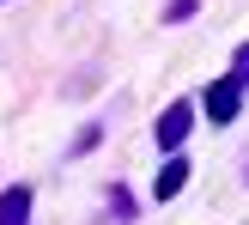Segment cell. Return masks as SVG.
<instances>
[{
    "label": "cell",
    "instance_id": "obj_2",
    "mask_svg": "<svg viewBox=\"0 0 249 225\" xmlns=\"http://www.w3.org/2000/svg\"><path fill=\"white\" fill-rule=\"evenodd\" d=\"M189 128H195V104H170L164 116H158V146L177 152V146L189 140Z\"/></svg>",
    "mask_w": 249,
    "mask_h": 225
},
{
    "label": "cell",
    "instance_id": "obj_4",
    "mask_svg": "<svg viewBox=\"0 0 249 225\" xmlns=\"http://www.w3.org/2000/svg\"><path fill=\"white\" fill-rule=\"evenodd\" d=\"M182 183H189V165H182V158H170V165L158 170V183H152V195H158V201H170V195H182Z\"/></svg>",
    "mask_w": 249,
    "mask_h": 225
},
{
    "label": "cell",
    "instance_id": "obj_3",
    "mask_svg": "<svg viewBox=\"0 0 249 225\" xmlns=\"http://www.w3.org/2000/svg\"><path fill=\"white\" fill-rule=\"evenodd\" d=\"M0 225H31V189H6L0 195Z\"/></svg>",
    "mask_w": 249,
    "mask_h": 225
},
{
    "label": "cell",
    "instance_id": "obj_5",
    "mask_svg": "<svg viewBox=\"0 0 249 225\" xmlns=\"http://www.w3.org/2000/svg\"><path fill=\"white\" fill-rule=\"evenodd\" d=\"M231 79H237V85H249V43L237 49V67H231Z\"/></svg>",
    "mask_w": 249,
    "mask_h": 225
},
{
    "label": "cell",
    "instance_id": "obj_1",
    "mask_svg": "<svg viewBox=\"0 0 249 225\" xmlns=\"http://www.w3.org/2000/svg\"><path fill=\"white\" fill-rule=\"evenodd\" d=\"M237 104H243V85H237V79H219V85H207V97H201L207 122H237Z\"/></svg>",
    "mask_w": 249,
    "mask_h": 225
}]
</instances>
